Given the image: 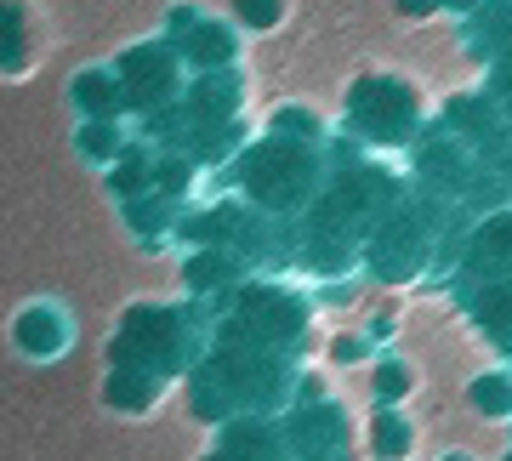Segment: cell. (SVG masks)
I'll return each instance as SVG.
<instances>
[{
  "label": "cell",
  "mask_w": 512,
  "mask_h": 461,
  "mask_svg": "<svg viewBox=\"0 0 512 461\" xmlns=\"http://www.w3.org/2000/svg\"><path fill=\"white\" fill-rule=\"evenodd\" d=\"M404 200V183L387 166H370V160H353V166H336L319 188V200L302 211L296 222V262L308 274H348L359 251H365L370 228Z\"/></svg>",
  "instance_id": "obj_1"
},
{
  "label": "cell",
  "mask_w": 512,
  "mask_h": 461,
  "mask_svg": "<svg viewBox=\"0 0 512 461\" xmlns=\"http://www.w3.org/2000/svg\"><path fill=\"white\" fill-rule=\"evenodd\" d=\"M296 382L302 370L285 365V359H268V353L251 348H211L200 353V365L188 370V405L205 422H274L279 410L296 399Z\"/></svg>",
  "instance_id": "obj_2"
},
{
  "label": "cell",
  "mask_w": 512,
  "mask_h": 461,
  "mask_svg": "<svg viewBox=\"0 0 512 461\" xmlns=\"http://www.w3.org/2000/svg\"><path fill=\"white\" fill-rule=\"evenodd\" d=\"M205 331H200V308L188 302H137L131 314H120L109 342V370L143 376L154 388L177 382L200 365Z\"/></svg>",
  "instance_id": "obj_3"
},
{
  "label": "cell",
  "mask_w": 512,
  "mask_h": 461,
  "mask_svg": "<svg viewBox=\"0 0 512 461\" xmlns=\"http://www.w3.org/2000/svg\"><path fill=\"white\" fill-rule=\"evenodd\" d=\"M330 166H325V148L313 143H291V137H262L251 143L245 154L234 160V188H239V205L256 211L268 222H291L302 217L319 188H325Z\"/></svg>",
  "instance_id": "obj_4"
},
{
  "label": "cell",
  "mask_w": 512,
  "mask_h": 461,
  "mask_svg": "<svg viewBox=\"0 0 512 461\" xmlns=\"http://www.w3.org/2000/svg\"><path fill=\"white\" fill-rule=\"evenodd\" d=\"M308 336H313V302L291 285H274V279H245L217 314L222 348H251L268 353V359H285V365H296Z\"/></svg>",
  "instance_id": "obj_5"
},
{
  "label": "cell",
  "mask_w": 512,
  "mask_h": 461,
  "mask_svg": "<svg viewBox=\"0 0 512 461\" xmlns=\"http://www.w3.org/2000/svg\"><path fill=\"white\" fill-rule=\"evenodd\" d=\"M444 222H450V205L427 200L416 188H404V200L370 228L359 262H365L370 279H382V285H410V279H421L439 262Z\"/></svg>",
  "instance_id": "obj_6"
},
{
  "label": "cell",
  "mask_w": 512,
  "mask_h": 461,
  "mask_svg": "<svg viewBox=\"0 0 512 461\" xmlns=\"http://www.w3.org/2000/svg\"><path fill=\"white\" fill-rule=\"evenodd\" d=\"M239 109H245V80H239V69L200 74L171 103V114H160V131L171 137V154L177 160H222L239 143V131H245L239 126Z\"/></svg>",
  "instance_id": "obj_7"
},
{
  "label": "cell",
  "mask_w": 512,
  "mask_h": 461,
  "mask_svg": "<svg viewBox=\"0 0 512 461\" xmlns=\"http://www.w3.org/2000/svg\"><path fill=\"white\" fill-rule=\"evenodd\" d=\"M342 126L353 131V143L365 148H416V137L427 131V109L421 92L404 74H359L342 97Z\"/></svg>",
  "instance_id": "obj_8"
},
{
  "label": "cell",
  "mask_w": 512,
  "mask_h": 461,
  "mask_svg": "<svg viewBox=\"0 0 512 461\" xmlns=\"http://www.w3.org/2000/svg\"><path fill=\"white\" fill-rule=\"evenodd\" d=\"M279 439H285V461H353V422L325 393L319 376L296 382L291 416L279 422Z\"/></svg>",
  "instance_id": "obj_9"
},
{
  "label": "cell",
  "mask_w": 512,
  "mask_h": 461,
  "mask_svg": "<svg viewBox=\"0 0 512 461\" xmlns=\"http://www.w3.org/2000/svg\"><path fill=\"white\" fill-rule=\"evenodd\" d=\"M114 80H120V97H126V114H154L160 120L177 97H183V63L165 40H143L109 63Z\"/></svg>",
  "instance_id": "obj_10"
},
{
  "label": "cell",
  "mask_w": 512,
  "mask_h": 461,
  "mask_svg": "<svg viewBox=\"0 0 512 461\" xmlns=\"http://www.w3.org/2000/svg\"><path fill=\"white\" fill-rule=\"evenodd\" d=\"M450 268H456L461 296L512 279V205H501V211H484L473 228H461L456 262H450Z\"/></svg>",
  "instance_id": "obj_11"
},
{
  "label": "cell",
  "mask_w": 512,
  "mask_h": 461,
  "mask_svg": "<svg viewBox=\"0 0 512 461\" xmlns=\"http://www.w3.org/2000/svg\"><path fill=\"white\" fill-rule=\"evenodd\" d=\"M165 46L177 52V63L194 74H228L239 63V29L228 18H200V12H171L165 23Z\"/></svg>",
  "instance_id": "obj_12"
},
{
  "label": "cell",
  "mask_w": 512,
  "mask_h": 461,
  "mask_svg": "<svg viewBox=\"0 0 512 461\" xmlns=\"http://www.w3.org/2000/svg\"><path fill=\"white\" fill-rule=\"evenodd\" d=\"M69 336H74V319L57 308V302H29L18 314V325H12V342H18L23 359H35V365H46V359H57V353H69Z\"/></svg>",
  "instance_id": "obj_13"
},
{
  "label": "cell",
  "mask_w": 512,
  "mask_h": 461,
  "mask_svg": "<svg viewBox=\"0 0 512 461\" xmlns=\"http://www.w3.org/2000/svg\"><path fill=\"white\" fill-rule=\"evenodd\" d=\"M473 46L490 63V86L484 97H507L512 92V6H490L473 18Z\"/></svg>",
  "instance_id": "obj_14"
},
{
  "label": "cell",
  "mask_w": 512,
  "mask_h": 461,
  "mask_svg": "<svg viewBox=\"0 0 512 461\" xmlns=\"http://www.w3.org/2000/svg\"><path fill=\"white\" fill-rule=\"evenodd\" d=\"M205 461H285L279 422H228L217 433V450Z\"/></svg>",
  "instance_id": "obj_15"
},
{
  "label": "cell",
  "mask_w": 512,
  "mask_h": 461,
  "mask_svg": "<svg viewBox=\"0 0 512 461\" xmlns=\"http://www.w3.org/2000/svg\"><path fill=\"white\" fill-rule=\"evenodd\" d=\"M461 302H467V319L484 331V342H495L512 359V279L484 285V291H467Z\"/></svg>",
  "instance_id": "obj_16"
},
{
  "label": "cell",
  "mask_w": 512,
  "mask_h": 461,
  "mask_svg": "<svg viewBox=\"0 0 512 461\" xmlns=\"http://www.w3.org/2000/svg\"><path fill=\"white\" fill-rule=\"evenodd\" d=\"M183 285L194 296H234L239 285H245V262L234 257V251H194L183 268Z\"/></svg>",
  "instance_id": "obj_17"
},
{
  "label": "cell",
  "mask_w": 512,
  "mask_h": 461,
  "mask_svg": "<svg viewBox=\"0 0 512 461\" xmlns=\"http://www.w3.org/2000/svg\"><path fill=\"white\" fill-rule=\"evenodd\" d=\"M365 450L370 461H410L416 456V422L404 410H376L365 427Z\"/></svg>",
  "instance_id": "obj_18"
},
{
  "label": "cell",
  "mask_w": 512,
  "mask_h": 461,
  "mask_svg": "<svg viewBox=\"0 0 512 461\" xmlns=\"http://www.w3.org/2000/svg\"><path fill=\"white\" fill-rule=\"evenodd\" d=\"M74 109L86 114V120H109V126H120V114H126V97H120V80H114V69H92L80 74L69 86Z\"/></svg>",
  "instance_id": "obj_19"
},
{
  "label": "cell",
  "mask_w": 512,
  "mask_h": 461,
  "mask_svg": "<svg viewBox=\"0 0 512 461\" xmlns=\"http://www.w3.org/2000/svg\"><path fill=\"white\" fill-rule=\"evenodd\" d=\"M467 405L478 416H495V422H512V370H478L473 382H467Z\"/></svg>",
  "instance_id": "obj_20"
},
{
  "label": "cell",
  "mask_w": 512,
  "mask_h": 461,
  "mask_svg": "<svg viewBox=\"0 0 512 461\" xmlns=\"http://www.w3.org/2000/svg\"><path fill=\"white\" fill-rule=\"evenodd\" d=\"M29 12L23 6H0V74H23L29 69Z\"/></svg>",
  "instance_id": "obj_21"
},
{
  "label": "cell",
  "mask_w": 512,
  "mask_h": 461,
  "mask_svg": "<svg viewBox=\"0 0 512 461\" xmlns=\"http://www.w3.org/2000/svg\"><path fill=\"white\" fill-rule=\"evenodd\" d=\"M370 393H376V410H404V399L416 393V365L410 359H382L370 370Z\"/></svg>",
  "instance_id": "obj_22"
},
{
  "label": "cell",
  "mask_w": 512,
  "mask_h": 461,
  "mask_svg": "<svg viewBox=\"0 0 512 461\" xmlns=\"http://www.w3.org/2000/svg\"><path fill=\"white\" fill-rule=\"evenodd\" d=\"M160 393H165V388H154V382H143V376L109 370V388H103V399H109V410H126V416H137V410H148Z\"/></svg>",
  "instance_id": "obj_23"
},
{
  "label": "cell",
  "mask_w": 512,
  "mask_h": 461,
  "mask_svg": "<svg viewBox=\"0 0 512 461\" xmlns=\"http://www.w3.org/2000/svg\"><path fill=\"white\" fill-rule=\"evenodd\" d=\"M274 137H291V143H313V148H325V120L313 109H302V103H285V109L274 114Z\"/></svg>",
  "instance_id": "obj_24"
},
{
  "label": "cell",
  "mask_w": 512,
  "mask_h": 461,
  "mask_svg": "<svg viewBox=\"0 0 512 461\" xmlns=\"http://www.w3.org/2000/svg\"><path fill=\"white\" fill-rule=\"evenodd\" d=\"M74 148H80L86 160H97V166H109L114 154H126V137H120V126H109V120H86L80 137H74Z\"/></svg>",
  "instance_id": "obj_25"
},
{
  "label": "cell",
  "mask_w": 512,
  "mask_h": 461,
  "mask_svg": "<svg viewBox=\"0 0 512 461\" xmlns=\"http://www.w3.org/2000/svg\"><path fill=\"white\" fill-rule=\"evenodd\" d=\"M228 18H234L239 29H279V23H285V6H279V0H239Z\"/></svg>",
  "instance_id": "obj_26"
},
{
  "label": "cell",
  "mask_w": 512,
  "mask_h": 461,
  "mask_svg": "<svg viewBox=\"0 0 512 461\" xmlns=\"http://www.w3.org/2000/svg\"><path fill=\"white\" fill-rule=\"evenodd\" d=\"M330 353H336L342 365H353V359H365V353H370V336H365V331H348V336H336V342H330Z\"/></svg>",
  "instance_id": "obj_27"
},
{
  "label": "cell",
  "mask_w": 512,
  "mask_h": 461,
  "mask_svg": "<svg viewBox=\"0 0 512 461\" xmlns=\"http://www.w3.org/2000/svg\"><path fill=\"white\" fill-rule=\"evenodd\" d=\"M495 103H501V120H507V131H512V92H507V97H495Z\"/></svg>",
  "instance_id": "obj_28"
},
{
  "label": "cell",
  "mask_w": 512,
  "mask_h": 461,
  "mask_svg": "<svg viewBox=\"0 0 512 461\" xmlns=\"http://www.w3.org/2000/svg\"><path fill=\"white\" fill-rule=\"evenodd\" d=\"M444 461H467V456H444Z\"/></svg>",
  "instance_id": "obj_29"
}]
</instances>
